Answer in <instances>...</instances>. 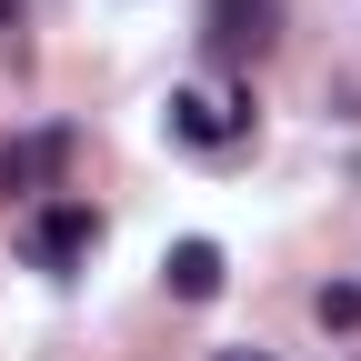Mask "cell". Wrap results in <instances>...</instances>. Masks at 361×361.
Masks as SVG:
<instances>
[{
  "label": "cell",
  "mask_w": 361,
  "mask_h": 361,
  "mask_svg": "<svg viewBox=\"0 0 361 361\" xmlns=\"http://www.w3.org/2000/svg\"><path fill=\"white\" fill-rule=\"evenodd\" d=\"M211 61H261L281 40V0H211Z\"/></svg>",
  "instance_id": "1"
},
{
  "label": "cell",
  "mask_w": 361,
  "mask_h": 361,
  "mask_svg": "<svg viewBox=\"0 0 361 361\" xmlns=\"http://www.w3.org/2000/svg\"><path fill=\"white\" fill-rule=\"evenodd\" d=\"M171 130L191 151H221V141H241L251 130V101H221V90H171Z\"/></svg>",
  "instance_id": "2"
},
{
  "label": "cell",
  "mask_w": 361,
  "mask_h": 361,
  "mask_svg": "<svg viewBox=\"0 0 361 361\" xmlns=\"http://www.w3.org/2000/svg\"><path fill=\"white\" fill-rule=\"evenodd\" d=\"M90 241H101V221H90L80 201H51V211L30 221V261H40V271H71Z\"/></svg>",
  "instance_id": "3"
},
{
  "label": "cell",
  "mask_w": 361,
  "mask_h": 361,
  "mask_svg": "<svg viewBox=\"0 0 361 361\" xmlns=\"http://www.w3.org/2000/svg\"><path fill=\"white\" fill-rule=\"evenodd\" d=\"M71 161V130H40V141H0V191H40Z\"/></svg>",
  "instance_id": "4"
},
{
  "label": "cell",
  "mask_w": 361,
  "mask_h": 361,
  "mask_svg": "<svg viewBox=\"0 0 361 361\" xmlns=\"http://www.w3.org/2000/svg\"><path fill=\"white\" fill-rule=\"evenodd\" d=\"M161 271H171V291H180V301H221V241H180Z\"/></svg>",
  "instance_id": "5"
},
{
  "label": "cell",
  "mask_w": 361,
  "mask_h": 361,
  "mask_svg": "<svg viewBox=\"0 0 361 361\" xmlns=\"http://www.w3.org/2000/svg\"><path fill=\"white\" fill-rule=\"evenodd\" d=\"M322 331H361V281H322Z\"/></svg>",
  "instance_id": "6"
},
{
  "label": "cell",
  "mask_w": 361,
  "mask_h": 361,
  "mask_svg": "<svg viewBox=\"0 0 361 361\" xmlns=\"http://www.w3.org/2000/svg\"><path fill=\"white\" fill-rule=\"evenodd\" d=\"M221 361H271V351H221Z\"/></svg>",
  "instance_id": "7"
},
{
  "label": "cell",
  "mask_w": 361,
  "mask_h": 361,
  "mask_svg": "<svg viewBox=\"0 0 361 361\" xmlns=\"http://www.w3.org/2000/svg\"><path fill=\"white\" fill-rule=\"evenodd\" d=\"M0 30H11V0H0Z\"/></svg>",
  "instance_id": "8"
}]
</instances>
